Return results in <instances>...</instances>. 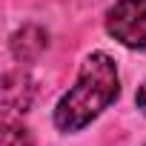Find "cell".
I'll return each instance as SVG.
<instances>
[{"mask_svg":"<svg viewBox=\"0 0 146 146\" xmlns=\"http://www.w3.org/2000/svg\"><path fill=\"white\" fill-rule=\"evenodd\" d=\"M3 146H32V137L20 126H6L3 129Z\"/></svg>","mask_w":146,"mask_h":146,"instance_id":"3957f363","label":"cell"},{"mask_svg":"<svg viewBox=\"0 0 146 146\" xmlns=\"http://www.w3.org/2000/svg\"><path fill=\"white\" fill-rule=\"evenodd\" d=\"M120 95L117 66L106 52H92L78 72V80L54 106V126L60 132H80Z\"/></svg>","mask_w":146,"mask_h":146,"instance_id":"6da1fadb","label":"cell"},{"mask_svg":"<svg viewBox=\"0 0 146 146\" xmlns=\"http://www.w3.org/2000/svg\"><path fill=\"white\" fill-rule=\"evenodd\" d=\"M106 32L126 49H146V0H117L106 12Z\"/></svg>","mask_w":146,"mask_h":146,"instance_id":"7a4b0ae2","label":"cell"},{"mask_svg":"<svg viewBox=\"0 0 146 146\" xmlns=\"http://www.w3.org/2000/svg\"><path fill=\"white\" fill-rule=\"evenodd\" d=\"M135 100H137V109L146 115V80L140 83V89H137V98H135Z\"/></svg>","mask_w":146,"mask_h":146,"instance_id":"277c9868","label":"cell"}]
</instances>
